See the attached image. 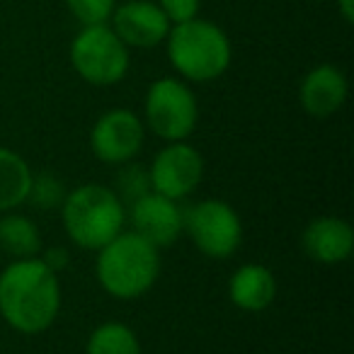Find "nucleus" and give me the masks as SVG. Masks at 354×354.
I'll use <instances>...</instances> for the list:
<instances>
[{"mask_svg": "<svg viewBox=\"0 0 354 354\" xmlns=\"http://www.w3.org/2000/svg\"><path fill=\"white\" fill-rule=\"evenodd\" d=\"M61 310V284L39 257L15 260L0 272V315L22 335H39Z\"/></svg>", "mask_w": 354, "mask_h": 354, "instance_id": "f257e3e1", "label": "nucleus"}, {"mask_svg": "<svg viewBox=\"0 0 354 354\" xmlns=\"http://www.w3.org/2000/svg\"><path fill=\"white\" fill-rule=\"evenodd\" d=\"M97 281L114 299H138L160 274V250L138 233H119L97 250Z\"/></svg>", "mask_w": 354, "mask_h": 354, "instance_id": "f03ea898", "label": "nucleus"}, {"mask_svg": "<svg viewBox=\"0 0 354 354\" xmlns=\"http://www.w3.org/2000/svg\"><path fill=\"white\" fill-rule=\"evenodd\" d=\"M167 59L172 68L192 83H209L221 78L231 66V41L226 32L209 20L172 25L167 32Z\"/></svg>", "mask_w": 354, "mask_h": 354, "instance_id": "7ed1b4c3", "label": "nucleus"}, {"mask_svg": "<svg viewBox=\"0 0 354 354\" xmlns=\"http://www.w3.org/2000/svg\"><path fill=\"white\" fill-rule=\"evenodd\" d=\"M64 228L75 245L100 250L124 231L127 209L117 192L102 185H80L61 204Z\"/></svg>", "mask_w": 354, "mask_h": 354, "instance_id": "20e7f679", "label": "nucleus"}, {"mask_svg": "<svg viewBox=\"0 0 354 354\" xmlns=\"http://www.w3.org/2000/svg\"><path fill=\"white\" fill-rule=\"evenodd\" d=\"M71 64L85 83L107 88L129 73V46L109 25L83 27L71 44Z\"/></svg>", "mask_w": 354, "mask_h": 354, "instance_id": "39448f33", "label": "nucleus"}, {"mask_svg": "<svg viewBox=\"0 0 354 354\" xmlns=\"http://www.w3.org/2000/svg\"><path fill=\"white\" fill-rule=\"evenodd\" d=\"M146 124L162 141H185L197 129L199 104L180 78H160L146 93Z\"/></svg>", "mask_w": 354, "mask_h": 354, "instance_id": "423d86ee", "label": "nucleus"}, {"mask_svg": "<svg viewBox=\"0 0 354 354\" xmlns=\"http://www.w3.org/2000/svg\"><path fill=\"white\" fill-rule=\"evenodd\" d=\"M183 231H187L199 252L214 260L231 257L243 241L241 216L221 199H204L183 212Z\"/></svg>", "mask_w": 354, "mask_h": 354, "instance_id": "0eeeda50", "label": "nucleus"}, {"mask_svg": "<svg viewBox=\"0 0 354 354\" xmlns=\"http://www.w3.org/2000/svg\"><path fill=\"white\" fill-rule=\"evenodd\" d=\"M204 177V158L194 146L185 141H172L153 158L148 167L151 192L180 202L199 187Z\"/></svg>", "mask_w": 354, "mask_h": 354, "instance_id": "6e6552de", "label": "nucleus"}, {"mask_svg": "<svg viewBox=\"0 0 354 354\" xmlns=\"http://www.w3.org/2000/svg\"><path fill=\"white\" fill-rule=\"evenodd\" d=\"M146 129L131 109H109L95 122L90 131V148L95 158L109 165H124L141 151Z\"/></svg>", "mask_w": 354, "mask_h": 354, "instance_id": "1a4fd4ad", "label": "nucleus"}, {"mask_svg": "<svg viewBox=\"0 0 354 354\" xmlns=\"http://www.w3.org/2000/svg\"><path fill=\"white\" fill-rule=\"evenodd\" d=\"M109 22L114 35L127 46H136V49H153L162 44L172 27L160 6L151 0H127L114 8Z\"/></svg>", "mask_w": 354, "mask_h": 354, "instance_id": "9d476101", "label": "nucleus"}, {"mask_svg": "<svg viewBox=\"0 0 354 354\" xmlns=\"http://www.w3.org/2000/svg\"><path fill=\"white\" fill-rule=\"evenodd\" d=\"M129 221L133 226V233L146 238L151 245L160 250V248H170L183 233V209L162 194L146 192L131 202Z\"/></svg>", "mask_w": 354, "mask_h": 354, "instance_id": "9b49d317", "label": "nucleus"}, {"mask_svg": "<svg viewBox=\"0 0 354 354\" xmlns=\"http://www.w3.org/2000/svg\"><path fill=\"white\" fill-rule=\"evenodd\" d=\"M304 252L320 265H339L354 250V231L344 218L318 216L306 226L301 236Z\"/></svg>", "mask_w": 354, "mask_h": 354, "instance_id": "f8f14e48", "label": "nucleus"}, {"mask_svg": "<svg viewBox=\"0 0 354 354\" xmlns=\"http://www.w3.org/2000/svg\"><path fill=\"white\" fill-rule=\"evenodd\" d=\"M347 78L337 66H315L306 73L299 88V100L310 117L325 119L335 114L347 100Z\"/></svg>", "mask_w": 354, "mask_h": 354, "instance_id": "ddd939ff", "label": "nucleus"}, {"mask_svg": "<svg viewBox=\"0 0 354 354\" xmlns=\"http://www.w3.org/2000/svg\"><path fill=\"white\" fill-rule=\"evenodd\" d=\"M228 296L241 310H265L277 299V279L265 265H243L228 281Z\"/></svg>", "mask_w": 354, "mask_h": 354, "instance_id": "4468645a", "label": "nucleus"}, {"mask_svg": "<svg viewBox=\"0 0 354 354\" xmlns=\"http://www.w3.org/2000/svg\"><path fill=\"white\" fill-rule=\"evenodd\" d=\"M32 170L20 153L0 146V212L27 202L32 187Z\"/></svg>", "mask_w": 354, "mask_h": 354, "instance_id": "2eb2a0df", "label": "nucleus"}, {"mask_svg": "<svg viewBox=\"0 0 354 354\" xmlns=\"http://www.w3.org/2000/svg\"><path fill=\"white\" fill-rule=\"evenodd\" d=\"M0 248L12 255L15 260H27V257H37L41 250V236L35 221L25 216H10L0 218Z\"/></svg>", "mask_w": 354, "mask_h": 354, "instance_id": "dca6fc26", "label": "nucleus"}, {"mask_svg": "<svg viewBox=\"0 0 354 354\" xmlns=\"http://www.w3.org/2000/svg\"><path fill=\"white\" fill-rule=\"evenodd\" d=\"M88 354H141L136 333L124 323H102L90 333Z\"/></svg>", "mask_w": 354, "mask_h": 354, "instance_id": "f3484780", "label": "nucleus"}, {"mask_svg": "<svg viewBox=\"0 0 354 354\" xmlns=\"http://www.w3.org/2000/svg\"><path fill=\"white\" fill-rule=\"evenodd\" d=\"M71 15L80 22L83 27L93 25H107L112 17L117 0H66Z\"/></svg>", "mask_w": 354, "mask_h": 354, "instance_id": "a211bd4d", "label": "nucleus"}, {"mask_svg": "<svg viewBox=\"0 0 354 354\" xmlns=\"http://www.w3.org/2000/svg\"><path fill=\"white\" fill-rule=\"evenodd\" d=\"M30 199L35 207L39 209H56L64 204L66 192H64V185L56 175L51 172H44L39 177H32V187H30Z\"/></svg>", "mask_w": 354, "mask_h": 354, "instance_id": "6ab92c4d", "label": "nucleus"}, {"mask_svg": "<svg viewBox=\"0 0 354 354\" xmlns=\"http://www.w3.org/2000/svg\"><path fill=\"white\" fill-rule=\"evenodd\" d=\"M146 192H151V183H148V170H138L136 165L127 167V170L119 175V192L117 197L122 202L131 204L133 199L143 197Z\"/></svg>", "mask_w": 354, "mask_h": 354, "instance_id": "aec40b11", "label": "nucleus"}, {"mask_svg": "<svg viewBox=\"0 0 354 354\" xmlns=\"http://www.w3.org/2000/svg\"><path fill=\"white\" fill-rule=\"evenodd\" d=\"M158 6L165 12L170 25H183V22H189L199 15L202 0H158Z\"/></svg>", "mask_w": 354, "mask_h": 354, "instance_id": "412c9836", "label": "nucleus"}, {"mask_svg": "<svg viewBox=\"0 0 354 354\" xmlns=\"http://www.w3.org/2000/svg\"><path fill=\"white\" fill-rule=\"evenodd\" d=\"M41 262H44L49 270L59 272L61 267L68 265V252H66L64 248H49V250H44V257H41Z\"/></svg>", "mask_w": 354, "mask_h": 354, "instance_id": "4be33fe9", "label": "nucleus"}, {"mask_svg": "<svg viewBox=\"0 0 354 354\" xmlns=\"http://www.w3.org/2000/svg\"><path fill=\"white\" fill-rule=\"evenodd\" d=\"M337 8L344 22H354V0H337Z\"/></svg>", "mask_w": 354, "mask_h": 354, "instance_id": "5701e85b", "label": "nucleus"}]
</instances>
